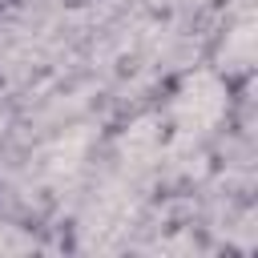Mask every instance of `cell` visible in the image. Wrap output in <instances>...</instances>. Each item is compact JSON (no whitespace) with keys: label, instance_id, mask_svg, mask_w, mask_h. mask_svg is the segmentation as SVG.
<instances>
[]
</instances>
